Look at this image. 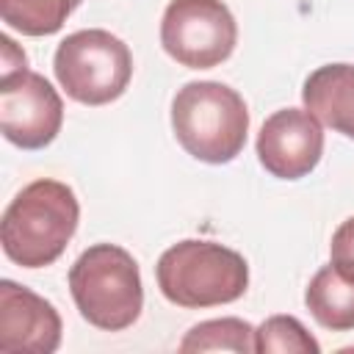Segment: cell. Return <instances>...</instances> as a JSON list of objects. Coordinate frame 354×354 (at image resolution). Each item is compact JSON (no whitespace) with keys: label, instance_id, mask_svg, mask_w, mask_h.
Returning <instances> with one entry per match:
<instances>
[{"label":"cell","instance_id":"1","mask_svg":"<svg viewBox=\"0 0 354 354\" xmlns=\"http://www.w3.org/2000/svg\"><path fill=\"white\" fill-rule=\"evenodd\" d=\"M77 221L80 205L66 183L50 177L33 180L11 199L3 213V252L22 268H44L64 254Z\"/></svg>","mask_w":354,"mask_h":354},{"label":"cell","instance_id":"2","mask_svg":"<svg viewBox=\"0 0 354 354\" xmlns=\"http://www.w3.org/2000/svg\"><path fill=\"white\" fill-rule=\"evenodd\" d=\"M177 144L202 163H230L241 155L249 133L243 97L218 80H191L171 100Z\"/></svg>","mask_w":354,"mask_h":354},{"label":"cell","instance_id":"3","mask_svg":"<svg viewBox=\"0 0 354 354\" xmlns=\"http://www.w3.org/2000/svg\"><path fill=\"white\" fill-rule=\"evenodd\" d=\"M160 293L185 310L238 301L249 288L243 254L216 241H180L169 246L155 266Z\"/></svg>","mask_w":354,"mask_h":354},{"label":"cell","instance_id":"4","mask_svg":"<svg viewBox=\"0 0 354 354\" xmlns=\"http://www.w3.org/2000/svg\"><path fill=\"white\" fill-rule=\"evenodd\" d=\"M69 293L83 321L105 332L133 326L144 307L138 263L116 243H94L72 263Z\"/></svg>","mask_w":354,"mask_h":354},{"label":"cell","instance_id":"5","mask_svg":"<svg viewBox=\"0 0 354 354\" xmlns=\"http://www.w3.org/2000/svg\"><path fill=\"white\" fill-rule=\"evenodd\" d=\"M53 72L66 97L80 105H108L119 100L133 77L130 47L102 28L69 33L53 58Z\"/></svg>","mask_w":354,"mask_h":354},{"label":"cell","instance_id":"6","mask_svg":"<svg viewBox=\"0 0 354 354\" xmlns=\"http://www.w3.org/2000/svg\"><path fill=\"white\" fill-rule=\"evenodd\" d=\"M160 44L188 69H213L232 55L238 25L224 0H171L160 19Z\"/></svg>","mask_w":354,"mask_h":354},{"label":"cell","instance_id":"7","mask_svg":"<svg viewBox=\"0 0 354 354\" xmlns=\"http://www.w3.org/2000/svg\"><path fill=\"white\" fill-rule=\"evenodd\" d=\"M64 124V102L39 72L0 77V130L19 149H44Z\"/></svg>","mask_w":354,"mask_h":354},{"label":"cell","instance_id":"8","mask_svg":"<svg viewBox=\"0 0 354 354\" xmlns=\"http://www.w3.org/2000/svg\"><path fill=\"white\" fill-rule=\"evenodd\" d=\"M324 155L321 122L307 108H282L271 113L257 133V160L279 180L310 174Z\"/></svg>","mask_w":354,"mask_h":354},{"label":"cell","instance_id":"9","mask_svg":"<svg viewBox=\"0 0 354 354\" xmlns=\"http://www.w3.org/2000/svg\"><path fill=\"white\" fill-rule=\"evenodd\" d=\"M61 315L39 293L14 279L0 282V351L53 354L61 346Z\"/></svg>","mask_w":354,"mask_h":354},{"label":"cell","instance_id":"10","mask_svg":"<svg viewBox=\"0 0 354 354\" xmlns=\"http://www.w3.org/2000/svg\"><path fill=\"white\" fill-rule=\"evenodd\" d=\"M301 100L321 124L354 138V64H326L310 72Z\"/></svg>","mask_w":354,"mask_h":354},{"label":"cell","instance_id":"11","mask_svg":"<svg viewBox=\"0 0 354 354\" xmlns=\"http://www.w3.org/2000/svg\"><path fill=\"white\" fill-rule=\"evenodd\" d=\"M304 304L324 329H354V277L343 274L332 263L318 268L304 290Z\"/></svg>","mask_w":354,"mask_h":354},{"label":"cell","instance_id":"12","mask_svg":"<svg viewBox=\"0 0 354 354\" xmlns=\"http://www.w3.org/2000/svg\"><path fill=\"white\" fill-rule=\"evenodd\" d=\"M83 0H0L3 22L22 36H53Z\"/></svg>","mask_w":354,"mask_h":354},{"label":"cell","instance_id":"13","mask_svg":"<svg viewBox=\"0 0 354 354\" xmlns=\"http://www.w3.org/2000/svg\"><path fill=\"white\" fill-rule=\"evenodd\" d=\"M183 354H202V351H235L249 354L254 351V326L243 318H213L191 326L180 340Z\"/></svg>","mask_w":354,"mask_h":354},{"label":"cell","instance_id":"14","mask_svg":"<svg viewBox=\"0 0 354 354\" xmlns=\"http://www.w3.org/2000/svg\"><path fill=\"white\" fill-rule=\"evenodd\" d=\"M257 354H318V340L293 315H271L254 329Z\"/></svg>","mask_w":354,"mask_h":354},{"label":"cell","instance_id":"15","mask_svg":"<svg viewBox=\"0 0 354 354\" xmlns=\"http://www.w3.org/2000/svg\"><path fill=\"white\" fill-rule=\"evenodd\" d=\"M329 263L337 266L343 274L354 277V216H348L332 235L329 243Z\"/></svg>","mask_w":354,"mask_h":354},{"label":"cell","instance_id":"16","mask_svg":"<svg viewBox=\"0 0 354 354\" xmlns=\"http://www.w3.org/2000/svg\"><path fill=\"white\" fill-rule=\"evenodd\" d=\"M25 69H28L25 50L11 36H3L0 39V77H14V75H19Z\"/></svg>","mask_w":354,"mask_h":354}]
</instances>
